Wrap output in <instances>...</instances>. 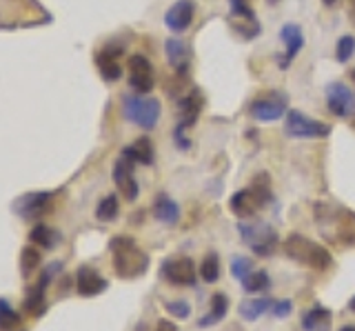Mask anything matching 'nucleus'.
I'll use <instances>...</instances> for the list:
<instances>
[{
	"mask_svg": "<svg viewBox=\"0 0 355 331\" xmlns=\"http://www.w3.org/2000/svg\"><path fill=\"white\" fill-rule=\"evenodd\" d=\"M0 331H25L22 329V318L9 300L0 298Z\"/></svg>",
	"mask_w": 355,
	"mask_h": 331,
	"instance_id": "27",
	"label": "nucleus"
},
{
	"mask_svg": "<svg viewBox=\"0 0 355 331\" xmlns=\"http://www.w3.org/2000/svg\"><path fill=\"white\" fill-rule=\"evenodd\" d=\"M122 114L133 125L153 129L160 118V101L151 96H122Z\"/></svg>",
	"mask_w": 355,
	"mask_h": 331,
	"instance_id": "5",
	"label": "nucleus"
},
{
	"mask_svg": "<svg viewBox=\"0 0 355 331\" xmlns=\"http://www.w3.org/2000/svg\"><path fill=\"white\" fill-rule=\"evenodd\" d=\"M40 251L36 247H25L20 251V275L22 278H31L33 273H36L40 269Z\"/></svg>",
	"mask_w": 355,
	"mask_h": 331,
	"instance_id": "28",
	"label": "nucleus"
},
{
	"mask_svg": "<svg viewBox=\"0 0 355 331\" xmlns=\"http://www.w3.org/2000/svg\"><path fill=\"white\" fill-rule=\"evenodd\" d=\"M164 49H166V60H169L171 67L178 74H184L187 65H189V47L180 38H169V40H166Z\"/></svg>",
	"mask_w": 355,
	"mask_h": 331,
	"instance_id": "22",
	"label": "nucleus"
},
{
	"mask_svg": "<svg viewBox=\"0 0 355 331\" xmlns=\"http://www.w3.org/2000/svg\"><path fill=\"white\" fill-rule=\"evenodd\" d=\"M280 40L284 42V51L277 56V65H280V69H288V65L295 60V56L304 47L302 27L295 23H286L280 31Z\"/></svg>",
	"mask_w": 355,
	"mask_h": 331,
	"instance_id": "13",
	"label": "nucleus"
},
{
	"mask_svg": "<svg viewBox=\"0 0 355 331\" xmlns=\"http://www.w3.org/2000/svg\"><path fill=\"white\" fill-rule=\"evenodd\" d=\"M251 271H253V262H251V258L238 256V258H233V260H231V275H233V278L242 280V278H247V275H249Z\"/></svg>",
	"mask_w": 355,
	"mask_h": 331,
	"instance_id": "33",
	"label": "nucleus"
},
{
	"mask_svg": "<svg viewBox=\"0 0 355 331\" xmlns=\"http://www.w3.org/2000/svg\"><path fill=\"white\" fill-rule=\"evenodd\" d=\"M331 325H333L331 309L322 307V305H315L313 309H309V312L302 316L304 331H331Z\"/></svg>",
	"mask_w": 355,
	"mask_h": 331,
	"instance_id": "19",
	"label": "nucleus"
},
{
	"mask_svg": "<svg viewBox=\"0 0 355 331\" xmlns=\"http://www.w3.org/2000/svg\"><path fill=\"white\" fill-rule=\"evenodd\" d=\"M242 287H244V291H249V294H258V291H264L266 287L271 285L269 280V273L262 271V269H253L247 278H242L240 280Z\"/></svg>",
	"mask_w": 355,
	"mask_h": 331,
	"instance_id": "31",
	"label": "nucleus"
},
{
	"mask_svg": "<svg viewBox=\"0 0 355 331\" xmlns=\"http://www.w3.org/2000/svg\"><path fill=\"white\" fill-rule=\"evenodd\" d=\"M122 53H125V45H120V42H109L107 47H103L96 53L98 71L107 83H116L122 78V67L118 62Z\"/></svg>",
	"mask_w": 355,
	"mask_h": 331,
	"instance_id": "11",
	"label": "nucleus"
},
{
	"mask_svg": "<svg viewBox=\"0 0 355 331\" xmlns=\"http://www.w3.org/2000/svg\"><path fill=\"white\" fill-rule=\"evenodd\" d=\"M349 16H351V23L355 25V0H349Z\"/></svg>",
	"mask_w": 355,
	"mask_h": 331,
	"instance_id": "38",
	"label": "nucleus"
},
{
	"mask_svg": "<svg viewBox=\"0 0 355 331\" xmlns=\"http://www.w3.org/2000/svg\"><path fill=\"white\" fill-rule=\"evenodd\" d=\"M127 71H129V87L140 96H147L153 85H155V74L153 65L149 62L147 56L142 53H131L127 60Z\"/></svg>",
	"mask_w": 355,
	"mask_h": 331,
	"instance_id": "8",
	"label": "nucleus"
},
{
	"mask_svg": "<svg viewBox=\"0 0 355 331\" xmlns=\"http://www.w3.org/2000/svg\"><path fill=\"white\" fill-rule=\"evenodd\" d=\"M353 125H355V120H353Z\"/></svg>",
	"mask_w": 355,
	"mask_h": 331,
	"instance_id": "44",
	"label": "nucleus"
},
{
	"mask_svg": "<svg viewBox=\"0 0 355 331\" xmlns=\"http://www.w3.org/2000/svg\"><path fill=\"white\" fill-rule=\"evenodd\" d=\"M271 305L273 300L271 298H251V300H244L240 305V318L242 320H247V323H253V320H258L262 314L266 312H271Z\"/></svg>",
	"mask_w": 355,
	"mask_h": 331,
	"instance_id": "25",
	"label": "nucleus"
},
{
	"mask_svg": "<svg viewBox=\"0 0 355 331\" xmlns=\"http://www.w3.org/2000/svg\"><path fill=\"white\" fill-rule=\"evenodd\" d=\"M291 312H293V303L291 300H277V303L271 305V314L275 318H284V316H288Z\"/></svg>",
	"mask_w": 355,
	"mask_h": 331,
	"instance_id": "36",
	"label": "nucleus"
},
{
	"mask_svg": "<svg viewBox=\"0 0 355 331\" xmlns=\"http://www.w3.org/2000/svg\"><path fill=\"white\" fill-rule=\"evenodd\" d=\"M284 253L293 262L315 271H329L333 267L331 251L302 234H288V238L284 240Z\"/></svg>",
	"mask_w": 355,
	"mask_h": 331,
	"instance_id": "3",
	"label": "nucleus"
},
{
	"mask_svg": "<svg viewBox=\"0 0 355 331\" xmlns=\"http://www.w3.org/2000/svg\"><path fill=\"white\" fill-rule=\"evenodd\" d=\"M196 18V3L193 0H178L164 14V25L169 27L173 34H184L191 27Z\"/></svg>",
	"mask_w": 355,
	"mask_h": 331,
	"instance_id": "14",
	"label": "nucleus"
},
{
	"mask_svg": "<svg viewBox=\"0 0 355 331\" xmlns=\"http://www.w3.org/2000/svg\"><path fill=\"white\" fill-rule=\"evenodd\" d=\"M349 309H351V312L355 314V296L351 298V303H349Z\"/></svg>",
	"mask_w": 355,
	"mask_h": 331,
	"instance_id": "41",
	"label": "nucleus"
},
{
	"mask_svg": "<svg viewBox=\"0 0 355 331\" xmlns=\"http://www.w3.org/2000/svg\"><path fill=\"white\" fill-rule=\"evenodd\" d=\"M322 3H324L327 7H336V5H338V0H322Z\"/></svg>",
	"mask_w": 355,
	"mask_h": 331,
	"instance_id": "39",
	"label": "nucleus"
},
{
	"mask_svg": "<svg viewBox=\"0 0 355 331\" xmlns=\"http://www.w3.org/2000/svg\"><path fill=\"white\" fill-rule=\"evenodd\" d=\"M340 331H355V325H344Z\"/></svg>",
	"mask_w": 355,
	"mask_h": 331,
	"instance_id": "40",
	"label": "nucleus"
},
{
	"mask_svg": "<svg viewBox=\"0 0 355 331\" xmlns=\"http://www.w3.org/2000/svg\"><path fill=\"white\" fill-rule=\"evenodd\" d=\"M118 214H120V203L114 194L105 196L96 207V218L100 220V223H114V220L118 218Z\"/></svg>",
	"mask_w": 355,
	"mask_h": 331,
	"instance_id": "29",
	"label": "nucleus"
},
{
	"mask_svg": "<svg viewBox=\"0 0 355 331\" xmlns=\"http://www.w3.org/2000/svg\"><path fill=\"white\" fill-rule=\"evenodd\" d=\"M162 278L171 285L178 287H191L198 280V269H196V262L189 258V256H178V258H169L162 262Z\"/></svg>",
	"mask_w": 355,
	"mask_h": 331,
	"instance_id": "9",
	"label": "nucleus"
},
{
	"mask_svg": "<svg viewBox=\"0 0 355 331\" xmlns=\"http://www.w3.org/2000/svg\"><path fill=\"white\" fill-rule=\"evenodd\" d=\"M111 260H114V271L122 280H136L149 269L147 251L138 247V242L129 236H116L109 242Z\"/></svg>",
	"mask_w": 355,
	"mask_h": 331,
	"instance_id": "1",
	"label": "nucleus"
},
{
	"mask_svg": "<svg viewBox=\"0 0 355 331\" xmlns=\"http://www.w3.org/2000/svg\"><path fill=\"white\" fill-rule=\"evenodd\" d=\"M286 105H288V98L284 94L273 92L271 96H264V98H258V101H253L249 107V114L255 120L271 123V120H280L286 114Z\"/></svg>",
	"mask_w": 355,
	"mask_h": 331,
	"instance_id": "10",
	"label": "nucleus"
},
{
	"mask_svg": "<svg viewBox=\"0 0 355 331\" xmlns=\"http://www.w3.org/2000/svg\"><path fill=\"white\" fill-rule=\"evenodd\" d=\"M114 183L118 187V192L127 198L129 203H133L140 194V187L136 176H133V162L127 160L125 156H120L114 164Z\"/></svg>",
	"mask_w": 355,
	"mask_h": 331,
	"instance_id": "15",
	"label": "nucleus"
},
{
	"mask_svg": "<svg viewBox=\"0 0 355 331\" xmlns=\"http://www.w3.org/2000/svg\"><path fill=\"white\" fill-rule=\"evenodd\" d=\"M164 309H166V314L178 320H187L191 316V305L187 300H169V303H164Z\"/></svg>",
	"mask_w": 355,
	"mask_h": 331,
	"instance_id": "34",
	"label": "nucleus"
},
{
	"mask_svg": "<svg viewBox=\"0 0 355 331\" xmlns=\"http://www.w3.org/2000/svg\"><path fill=\"white\" fill-rule=\"evenodd\" d=\"M229 16L238 18V16H255L251 0H231L229 3Z\"/></svg>",
	"mask_w": 355,
	"mask_h": 331,
	"instance_id": "35",
	"label": "nucleus"
},
{
	"mask_svg": "<svg viewBox=\"0 0 355 331\" xmlns=\"http://www.w3.org/2000/svg\"><path fill=\"white\" fill-rule=\"evenodd\" d=\"M122 156L131 160L133 164H153L155 151H153V145L149 138H138L133 145L122 149Z\"/></svg>",
	"mask_w": 355,
	"mask_h": 331,
	"instance_id": "21",
	"label": "nucleus"
},
{
	"mask_svg": "<svg viewBox=\"0 0 355 331\" xmlns=\"http://www.w3.org/2000/svg\"><path fill=\"white\" fill-rule=\"evenodd\" d=\"M238 231L244 245H249L255 256L260 258L271 256L277 247V231L266 223H251V225L240 223Z\"/></svg>",
	"mask_w": 355,
	"mask_h": 331,
	"instance_id": "6",
	"label": "nucleus"
},
{
	"mask_svg": "<svg viewBox=\"0 0 355 331\" xmlns=\"http://www.w3.org/2000/svg\"><path fill=\"white\" fill-rule=\"evenodd\" d=\"M284 131L291 138H327L331 134V125L297 112V109H288Z\"/></svg>",
	"mask_w": 355,
	"mask_h": 331,
	"instance_id": "7",
	"label": "nucleus"
},
{
	"mask_svg": "<svg viewBox=\"0 0 355 331\" xmlns=\"http://www.w3.org/2000/svg\"><path fill=\"white\" fill-rule=\"evenodd\" d=\"M200 112H202V96H200L198 90H193L182 98L180 105H178V114H180V120H178V123L191 129L196 125Z\"/></svg>",
	"mask_w": 355,
	"mask_h": 331,
	"instance_id": "18",
	"label": "nucleus"
},
{
	"mask_svg": "<svg viewBox=\"0 0 355 331\" xmlns=\"http://www.w3.org/2000/svg\"><path fill=\"white\" fill-rule=\"evenodd\" d=\"M269 3H273V5H275V3H277V0H269Z\"/></svg>",
	"mask_w": 355,
	"mask_h": 331,
	"instance_id": "43",
	"label": "nucleus"
},
{
	"mask_svg": "<svg viewBox=\"0 0 355 331\" xmlns=\"http://www.w3.org/2000/svg\"><path fill=\"white\" fill-rule=\"evenodd\" d=\"M351 78H353V83H355V69H351Z\"/></svg>",
	"mask_w": 355,
	"mask_h": 331,
	"instance_id": "42",
	"label": "nucleus"
},
{
	"mask_svg": "<svg viewBox=\"0 0 355 331\" xmlns=\"http://www.w3.org/2000/svg\"><path fill=\"white\" fill-rule=\"evenodd\" d=\"M155 331H178V327L171 323V320H158V325H155Z\"/></svg>",
	"mask_w": 355,
	"mask_h": 331,
	"instance_id": "37",
	"label": "nucleus"
},
{
	"mask_svg": "<svg viewBox=\"0 0 355 331\" xmlns=\"http://www.w3.org/2000/svg\"><path fill=\"white\" fill-rule=\"evenodd\" d=\"M353 53H355V38L353 36H342L338 40V45H336V58L338 62H349L353 58Z\"/></svg>",
	"mask_w": 355,
	"mask_h": 331,
	"instance_id": "32",
	"label": "nucleus"
},
{
	"mask_svg": "<svg viewBox=\"0 0 355 331\" xmlns=\"http://www.w3.org/2000/svg\"><path fill=\"white\" fill-rule=\"evenodd\" d=\"M227 312H229V298L225 294H214L211 296V312L205 318L198 320V327L207 329V327L218 325L220 320H225Z\"/></svg>",
	"mask_w": 355,
	"mask_h": 331,
	"instance_id": "23",
	"label": "nucleus"
},
{
	"mask_svg": "<svg viewBox=\"0 0 355 331\" xmlns=\"http://www.w3.org/2000/svg\"><path fill=\"white\" fill-rule=\"evenodd\" d=\"M29 240L40 249H53L62 240V236H60V231H55L47 225H36L29 231Z\"/></svg>",
	"mask_w": 355,
	"mask_h": 331,
	"instance_id": "24",
	"label": "nucleus"
},
{
	"mask_svg": "<svg viewBox=\"0 0 355 331\" xmlns=\"http://www.w3.org/2000/svg\"><path fill=\"white\" fill-rule=\"evenodd\" d=\"M200 278L205 282H216L220 278V256L216 251H209L200 262Z\"/></svg>",
	"mask_w": 355,
	"mask_h": 331,
	"instance_id": "30",
	"label": "nucleus"
},
{
	"mask_svg": "<svg viewBox=\"0 0 355 331\" xmlns=\"http://www.w3.org/2000/svg\"><path fill=\"white\" fill-rule=\"evenodd\" d=\"M315 220L318 227L322 229V236H329L333 242L340 245L355 247V214L349 209L340 207H329V205H318L315 207Z\"/></svg>",
	"mask_w": 355,
	"mask_h": 331,
	"instance_id": "2",
	"label": "nucleus"
},
{
	"mask_svg": "<svg viewBox=\"0 0 355 331\" xmlns=\"http://www.w3.org/2000/svg\"><path fill=\"white\" fill-rule=\"evenodd\" d=\"M107 287H109L107 278H103V275L94 267H89V264H83V267L76 271V291L83 298L100 296L103 291H107Z\"/></svg>",
	"mask_w": 355,
	"mask_h": 331,
	"instance_id": "17",
	"label": "nucleus"
},
{
	"mask_svg": "<svg viewBox=\"0 0 355 331\" xmlns=\"http://www.w3.org/2000/svg\"><path fill=\"white\" fill-rule=\"evenodd\" d=\"M153 216H155V220H160L164 225H175L178 220H180V207H178L173 198H169L166 194H160L153 203Z\"/></svg>",
	"mask_w": 355,
	"mask_h": 331,
	"instance_id": "20",
	"label": "nucleus"
},
{
	"mask_svg": "<svg viewBox=\"0 0 355 331\" xmlns=\"http://www.w3.org/2000/svg\"><path fill=\"white\" fill-rule=\"evenodd\" d=\"M51 198H53V194H49V192L25 194V196H20L18 201L14 203V209H16V214L20 218H38V216L49 212Z\"/></svg>",
	"mask_w": 355,
	"mask_h": 331,
	"instance_id": "16",
	"label": "nucleus"
},
{
	"mask_svg": "<svg viewBox=\"0 0 355 331\" xmlns=\"http://www.w3.org/2000/svg\"><path fill=\"white\" fill-rule=\"evenodd\" d=\"M271 201V183L266 173H258L253 178V183L244 189L236 192L229 198V209L233 216L238 218H249L253 214H258L262 207H266Z\"/></svg>",
	"mask_w": 355,
	"mask_h": 331,
	"instance_id": "4",
	"label": "nucleus"
},
{
	"mask_svg": "<svg viewBox=\"0 0 355 331\" xmlns=\"http://www.w3.org/2000/svg\"><path fill=\"white\" fill-rule=\"evenodd\" d=\"M229 23H231V27L236 29L244 40L258 38V36H260V31H262L260 20L255 18V16H238V18H231V16H229Z\"/></svg>",
	"mask_w": 355,
	"mask_h": 331,
	"instance_id": "26",
	"label": "nucleus"
},
{
	"mask_svg": "<svg viewBox=\"0 0 355 331\" xmlns=\"http://www.w3.org/2000/svg\"><path fill=\"white\" fill-rule=\"evenodd\" d=\"M327 105L329 112L338 118H349L355 114V96L342 83L327 85Z\"/></svg>",
	"mask_w": 355,
	"mask_h": 331,
	"instance_id": "12",
	"label": "nucleus"
}]
</instances>
